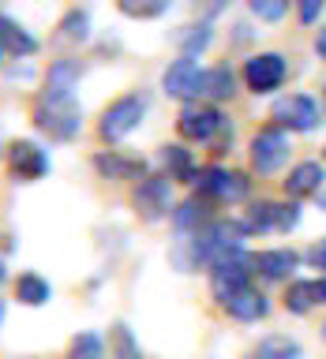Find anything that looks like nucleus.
I'll use <instances>...</instances> for the list:
<instances>
[{"instance_id": "1", "label": "nucleus", "mask_w": 326, "mask_h": 359, "mask_svg": "<svg viewBox=\"0 0 326 359\" xmlns=\"http://www.w3.org/2000/svg\"><path fill=\"white\" fill-rule=\"evenodd\" d=\"M247 229L244 221H210L207 229H199L188 243V269H214L225 258L244 255Z\"/></svg>"}, {"instance_id": "2", "label": "nucleus", "mask_w": 326, "mask_h": 359, "mask_svg": "<svg viewBox=\"0 0 326 359\" xmlns=\"http://www.w3.org/2000/svg\"><path fill=\"white\" fill-rule=\"evenodd\" d=\"M34 128H38L41 135H49L53 142H72L79 128H83V109H79L75 97L67 101H41L34 105Z\"/></svg>"}, {"instance_id": "3", "label": "nucleus", "mask_w": 326, "mask_h": 359, "mask_svg": "<svg viewBox=\"0 0 326 359\" xmlns=\"http://www.w3.org/2000/svg\"><path fill=\"white\" fill-rule=\"evenodd\" d=\"M146 116V97L143 94H124L117 101H109L105 109H101V116H98V135H101V142H120V139H128V135L143 123Z\"/></svg>"}, {"instance_id": "4", "label": "nucleus", "mask_w": 326, "mask_h": 359, "mask_svg": "<svg viewBox=\"0 0 326 359\" xmlns=\"http://www.w3.org/2000/svg\"><path fill=\"white\" fill-rule=\"evenodd\" d=\"M247 154H252V168H255V172H263V176L281 172V168L289 165V157H292L289 131L278 128V123H266V128H259V131L252 135Z\"/></svg>"}, {"instance_id": "5", "label": "nucleus", "mask_w": 326, "mask_h": 359, "mask_svg": "<svg viewBox=\"0 0 326 359\" xmlns=\"http://www.w3.org/2000/svg\"><path fill=\"white\" fill-rule=\"evenodd\" d=\"M131 206L143 221H162V217H173L176 202H173V180L162 176V172H150L146 180L131 187Z\"/></svg>"}, {"instance_id": "6", "label": "nucleus", "mask_w": 326, "mask_h": 359, "mask_svg": "<svg viewBox=\"0 0 326 359\" xmlns=\"http://www.w3.org/2000/svg\"><path fill=\"white\" fill-rule=\"evenodd\" d=\"M270 116H274L278 128L308 135V131H315L322 123V109H319V101H315L311 94H285V97L274 101Z\"/></svg>"}, {"instance_id": "7", "label": "nucleus", "mask_w": 326, "mask_h": 359, "mask_svg": "<svg viewBox=\"0 0 326 359\" xmlns=\"http://www.w3.org/2000/svg\"><path fill=\"white\" fill-rule=\"evenodd\" d=\"M225 112L218 105H202V101H195V105H184L176 116V131L180 139L188 142H214L218 135L225 131Z\"/></svg>"}, {"instance_id": "8", "label": "nucleus", "mask_w": 326, "mask_h": 359, "mask_svg": "<svg viewBox=\"0 0 326 359\" xmlns=\"http://www.w3.org/2000/svg\"><path fill=\"white\" fill-rule=\"evenodd\" d=\"M202 83H207V72H202L191 56L173 60L165 67V75H162V90L173 101H184V105H195V101L202 97Z\"/></svg>"}, {"instance_id": "9", "label": "nucleus", "mask_w": 326, "mask_h": 359, "mask_svg": "<svg viewBox=\"0 0 326 359\" xmlns=\"http://www.w3.org/2000/svg\"><path fill=\"white\" fill-rule=\"evenodd\" d=\"M244 288H252V255L247 251L236 255V258H225V262H218L210 269V292L221 307L233 296H240Z\"/></svg>"}, {"instance_id": "10", "label": "nucleus", "mask_w": 326, "mask_h": 359, "mask_svg": "<svg viewBox=\"0 0 326 359\" xmlns=\"http://www.w3.org/2000/svg\"><path fill=\"white\" fill-rule=\"evenodd\" d=\"M285 56L281 53H255L244 60V83L252 94H274V90L285 83Z\"/></svg>"}, {"instance_id": "11", "label": "nucleus", "mask_w": 326, "mask_h": 359, "mask_svg": "<svg viewBox=\"0 0 326 359\" xmlns=\"http://www.w3.org/2000/svg\"><path fill=\"white\" fill-rule=\"evenodd\" d=\"M8 172L19 180V184H34L49 172V154L41 150L34 139H15L8 146Z\"/></svg>"}, {"instance_id": "12", "label": "nucleus", "mask_w": 326, "mask_h": 359, "mask_svg": "<svg viewBox=\"0 0 326 359\" xmlns=\"http://www.w3.org/2000/svg\"><path fill=\"white\" fill-rule=\"evenodd\" d=\"M281 184H285V195L292 202H300L308 195H319V191L326 187V161H296Z\"/></svg>"}, {"instance_id": "13", "label": "nucleus", "mask_w": 326, "mask_h": 359, "mask_svg": "<svg viewBox=\"0 0 326 359\" xmlns=\"http://www.w3.org/2000/svg\"><path fill=\"white\" fill-rule=\"evenodd\" d=\"M79 75H83V64H79L75 56H60V60H53L49 72H45L41 101H67V97H72V90H75V83H79Z\"/></svg>"}, {"instance_id": "14", "label": "nucleus", "mask_w": 326, "mask_h": 359, "mask_svg": "<svg viewBox=\"0 0 326 359\" xmlns=\"http://www.w3.org/2000/svg\"><path fill=\"white\" fill-rule=\"evenodd\" d=\"M94 172L101 176V180H146L150 172H146V161L143 157H128V154H117V150H101V154H94Z\"/></svg>"}, {"instance_id": "15", "label": "nucleus", "mask_w": 326, "mask_h": 359, "mask_svg": "<svg viewBox=\"0 0 326 359\" xmlns=\"http://www.w3.org/2000/svg\"><path fill=\"white\" fill-rule=\"evenodd\" d=\"M300 251L292 247H270V251H255L252 255V273H259L263 280H289V273L300 266Z\"/></svg>"}, {"instance_id": "16", "label": "nucleus", "mask_w": 326, "mask_h": 359, "mask_svg": "<svg viewBox=\"0 0 326 359\" xmlns=\"http://www.w3.org/2000/svg\"><path fill=\"white\" fill-rule=\"evenodd\" d=\"M207 224H210L207 198H199V195L184 198V202L173 210V229L180 232V240H191V236H195L199 229H207Z\"/></svg>"}, {"instance_id": "17", "label": "nucleus", "mask_w": 326, "mask_h": 359, "mask_svg": "<svg viewBox=\"0 0 326 359\" xmlns=\"http://www.w3.org/2000/svg\"><path fill=\"white\" fill-rule=\"evenodd\" d=\"M0 49L11 56H34L38 53V38L11 15H0Z\"/></svg>"}, {"instance_id": "18", "label": "nucleus", "mask_w": 326, "mask_h": 359, "mask_svg": "<svg viewBox=\"0 0 326 359\" xmlns=\"http://www.w3.org/2000/svg\"><path fill=\"white\" fill-rule=\"evenodd\" d=\"M225 314L236 318V322H259V318L270 314V299L259 288H244L240 296H233L229 303H225Z\"/></svg>"}, {"instance_id": "19", "label": "nucleus", "mask_w": 326, "mask_h": 359, "mask_svg": "<svg viewBox=\"0 0 326 359\" xmlns=\"http://www.w3.org/2000/svg\"><path fill=\"white\" fill-rule=\"evenodd\" d=\"M210 41H214V22L210 19L188 22V27L176 30V49H180V56H191V60H195L199 53H207Z\"/></svg>"}, {"instance_id": "20", "label": "nucleus", "mask_w": 326, "mask_h": 359, "mask_svg": "<svg viewBox=\"0 0 326 359\" xmlns=\"http://www.w3.org/2000/svg\"><path fill=\"white\" fill-rule=\"evenodd\" d=\"M244 359H304V348H300V341H292L285 333H270Z\"/></svg>"}, {"instance_id": "21", "label": "nucleus", "mask_w": 326, "mask_h": 359, "mask_svg": "<svg viewBox=\"0 0 326 359\" xmlns=\"http://www.w3.org/2000/svg\"><path fill=\"white\" fill-rule=\"evenodd\" d=\"M15 299L22 307H45V303L53 299V285L41 273H30L27 269V273L15 277Z\"/></svg>"}, {"instance_id": "22", "label": "nucleus", "mask_w": 326, "mask_h": 359, "mask_svg": "<svg viewBox=\"0 0 326 359\" xmlns=\"http://www.w3.org/2000/svg\"><path fill=\"white\" fill-rule=\"evenodd\" d=\"M278 217H281V202H270V198H259L247 206L244 213V229L247 236H263V232H278Z\"/></svg>"}, {"instance_id": "23", "label": "nucleus", "mask_w": 326, "mask_h": 359, "mask_svg": "<svg viewBox=\"0 0 326 359\" xmlns=\"http://www.w3.org/2000/svg\"><path fill=\"white\" fill-rule=\"evenodd\" d=\"M162 165L169 168V180H184V184H195V176H199V168L195 161H191V150H184L180 142H169L162 146Z\"/></svg>"}, {"instance_id": "24", "label": "nucleus", "mask_w": 326, "mask_h": 359, "mask_svg": "<svg viewBox=\"0 0 326 359\" xmlns=\"http://www.w3.org/2000/svg\"><path fill=\"white\" fill-rule=\"evenodd\" d=\"M236 94V75L229 64H218V67H207V83H202V97H210V105L218 101H229Z\"/></svg>"}, {"instance_id": "25", "label": "nucleus", "mask_w": 326, "mask_h": 359, "mask_svg": "<svg viewBox=\"0 0 326 359\" xmlns=\"http://www.w3.org/2000/svg\"><path fill=\"white\" fill-rule=\"evenodd\" d=\"M90 38V15L83 8H72L67 15L56 22V41H64V45H83Z\"/></svg>"}, {"instance_id": "26", "label": "nucleus", "mask_w": 326, "mask_h": 359, "mask_svg": "<svg viewBox=\"0 0 326 359\" xmlns=\"http://www.w3.org/2000/svg\"><path fill=\"white\" fill-rule=\"evenodd\" d=\"M225 180H229V168L221 165H202L199 176H195V195L207 198V202H221V191H225Z\"/></svg>"}, {"instance_id": "27", "label": "nucleus", "mask_w": 326, "mask_h": 359, "mask_svg": "<svg viewBox=\"0 0 326 359\" xmlns=\"http://www.w3.org/2000/svg\"><path fill=\"white\" fill-rule=\"evenodd\" d=\"M315 303H319V296H315V280H289V288H285V311L289 314H308Z\"/></svg>"}, {"instance_id": "28", "label": "nucleus", "mask_w": 326, "mask_h": 359, "mask_svg": "<svg viewBox=\"0 0 326 359\" xmlns=\"http://www.w3.org/2000/svg\"><path fill=\"white\" fill-rule=\"evenodd\" d=\"M109 352H112V359H146L139 341H135V333L124 322H112V330H109Z\"/></svg>"}, {"instance_id": "29", "label": "nucleus", "mask_w": 326, "mask_h": 359, "mask_svg": "<svg viewBox=\"0 0 326 359\" xmlns=\"http://www.w3.org/2000/svg\"><path fill=\"white\" fill-rule=\"evenodd\" d=\"M64 359H105V337L94 333V330L75 333L72 344H67V355Z\"/></svg>"}, {"instance_id": "30", "label": "nucleus", "mask_w": 326, "mask_h": 359, "mask_svg": "<svg viewBox=\"0 0 326 359\" xmlns=\"http://www.w3.org/2000/svg\"><path fill=\"white\" fill-rule=\"evenodd\" d=\"M169 4H173V0H117V8L128 19H157L169 11Z\"/></svg>"}, {"instance_id": "31", "label": "nucleus", "mask_w": 326, "mask_h": 359, "mask_svg": "<svg viewBox=\"0 0 326 359\" xmlns=\"http://www.w3.org/2000/svg\"><path fill=\"white\" fill-rule=\"evenodd\" d=\"M247 195H252V180H247V172H240V168H229V180H225V191H221V202H244Z\"/></svg>"}, {"instance_id": "32", "label": "nucleus", "mask_w": 326, "mask_h": 359, "mask_svg": "<svg viewBox=\"0 0 326 359\" xmlns=\"http://www.w3.org/2000/svg\"><path fill=\"white\" fill-rule=\"evenodd\" d=\"M247 8H252L263 22H278V19H285L289 0H247Z\"/></svg>"}, {"instance_id": "33", "label": "nucleus", "mask_w": 326, "mask_h": 359, "mask_svg": "<svg viewBox=\"0 0 326 359\" xmlns=\"http://www.w3.org/2000/svg\"><path fill=\"white\" fill-rule=\"evenodd\" d=\"M300 224V202H281V217H278V232H292Z\"/></svg>"}, {"instance_id": "34", "label": "nucleus", "mask_w": 326, "mask_h": 359, "mask_svg": "<svg viewBox=\"0 0 326 359\" xmlns=\"http://www.w3.org/2000/svg\"><path fill=\"white\" fill-rule=\"evenodd\" d=\"M322 8H326V0H296V15H300V22H304V27H311V22H319Z\"/></svg>"}, {"instance_id": "35", "label": "nucleus", "mask_w": 326, "mask_h": 359, "mask_svg": "<svg viewBox=\"0 0 326 359\" xmlns=\"http://www.w3.org/2000/svg\"><path fill=\"white\" fill-rule=\"evenodd\" d=\"M304 262H308L311 269H322V277H326V236H322V240H315L308 251H304Z\"/></svg>"}, {"instance_id": "36", "label": "nucleus", "mask_w": 326, "mask_h": 359, "mask_svg": "<svg viewBox=\"0 0 326 359\" xmlns=\"http://www.w3.org/2000/svg\"><path fill=\"white\" fill-rule=\"evenodd\" d=\"M195 4L202 8V15H207V19H214V15H221V11H225V0H195Z\"/></svg>"}, {"instance_id": "37", "label": "nucleus", "mask_w": 326, "mask_h": 359, "mask_svg": "<svg viewBox=\"0 0 326 359\" xmlns=\"http://www.w3.org/2000/svg\"><path fill=\"white\" fill-rule=\"evenodd\" d=\"M315 53H319L322 60H326V27H322L319 34H315Z\"/></svg>"}, {"instance_id": "38", "label": "nucleus", "mask_w": 326, "mask_h": 359, "mask_svg": "<svg viewBox=\"0 0 326 359\" xmlns=\"http://www.w3.org/2000/svg\"><path fill=\"white\" fill-rule=\"evenodd\" d=\"M315 296H319V303H326V277L315 280Z\"/></svg>"}, {"instance_id": "39", "label": "nucleus", "mask_w": 326, "mask_h": 359, "mask_svg": "<svg viewBox=\"0 0 326 359\" xmlns=\"http://www.w3.org/2000/svg\"><path fill=\"white\" fill-rule=\"evenodd\" d=\"M4 280H8V266H4V258H0V288H4Z\"/></svg>"}, {"instance_id": "40", "label": "nucleus", "mask_w": 326, "mask_h": 359, "mask_svg": "<svg viewBox=\"0 0 326 359\" xmlns=\"http://www.w3.org/2000/svg\"><path fill=\"white\" fill-rule=\"evenodd\" d=\"M315 198H319V202H322V206H326V187H322V191H319V195H315Z\"/></svg>"}, {"instance_id": "41", "label": "nucleus", "mask_w": 326, "mask_h": 359, "mask_svg": "<svg viewBox=\"0 0 326 359\" xmlns=\"http://www.w3.org/2000/svg\"><path fill=\"white\" fill-rule=\"evenodd\" d=\"M0 322H4V303H0Z\"/></svg>"}, {"instance_id": "42", "label": "nucleus", "mask_w": 326, "mask_h": 359, "mask_svg": "<svg viewBox=\"0 0 326 359\" xmlns=\"http://www.w3.org/2000/svg\"><path fill=\"white\" fill-rule=\"evenodd\" d=\"M322 341H326V322H322Z\"/></svg>"}, {"instance_id": "43", "label": "nucleus", "mask_w": 326, "mask_h": 359, "mask_svg": "<svg viewBox=\"0 0 326 359\" xmlns=\"http://www.w3.org/2000/svg\"><path fill=\"white\" fill-rule=\"evenodd\" d=\"M322 109H326V90H322Z\"/></svg>"}, {"instance_id": "44", "label": "nucleus", "mask_w": 326, "mask_h": 359, "mask_svg": "<svg viewBox=\"0 0 326 359\" xmlns=\"http://www.w3.org/2000/svg\"><path fill=\"white\" fill-rule=\"evenodd\" d=\"M0 56H4V49H0Z\"/></svg>"}]
</instances>
